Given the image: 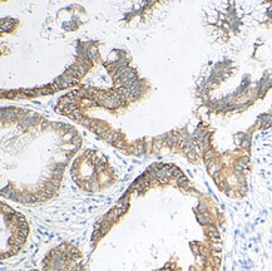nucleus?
<instances>
[{
	"label": "nucleus",
	"mask_w": 272,
	"mask_h": 271,
	"mask_svg": "<svg viewBox=\"0 0 272 271\" xmlns=\"http://www.w3.org/2000/svg\"><path fill=\"white\" fill-rule=\"evenodd\" d=\"M197 218H198V221H200L202 225H208V223L212 222V218H211L208 215H206V213H201V215H198Z\"/></svg>",
	"instance_id": "f257e3e1"
},
{
	"label": "nucleus",
	"mask_w": 272,
	"mask_h": 271,
	"mask_svg": "<svg viewBox=\"0 0 272 271\" xmlns=\"http://www.w3.org/2000/svg\"><path fill=\"white\" fill-rule=\"evenodd\" d=\"M241 146L243 147V148H246V149H248L250 148V146H251V142H250V138H247V139H245L242 143H241Z\"/></svg>",
	"instance_id": "f03ea898"
}]
</instances>
